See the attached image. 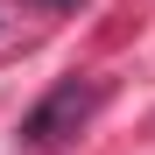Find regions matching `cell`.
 Wrapping results in <instances>:
<instances>
[{
    "label": "cell",
    "mask_w": 155,
    "mask_h": 155,
    "mask_svg": "<svg viewBox=\"0 0 155 155\" xmlns=\"http://www.w3.org/2000/svg\"><path fill=\"white\" fill-rule=\"evenodd\" d=\"M99 106H106V85L99 78H64L57 92H42L35 106H28V120H21V141L28 148H49V141H64V134H78Z\"/></svg>",
    "instance_id": "cell-1"
},
{
    "label": "cell",
    "mask_w": 155,
    "mask_h": 155,
    "mask_svg": "<svg viewBox=\"0 0 155 155\" xmlns=\"http://www.w3.org/2000/svg\"><path fill=\"white\" fill-rule=\"evenodd\" d=\"M49 7H78V0H49Z\"/></svg>",
    "instance_id": "cell-2"
}]
</instances>
